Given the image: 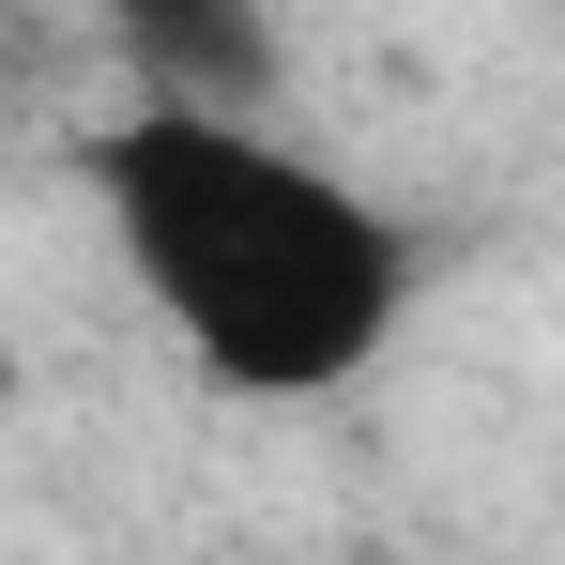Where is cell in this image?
I'll return each mask as SVG.
<instances>
[{"label":"cell","instance_id":"1","mask_svg":"<svg viewBox=\"0 0 565 565\" xmlns=\"http://www.w3.org/2000/svg\"><path fill=\"white\" fill-rule=\"evenodd\" d=\"M93 199L138 260V290L169 306V337L245 397H321L397 337V290H413L397 214L352 199L337 169H306L260 122L138 93L93 138Z\"/></svg>","mask_w":565,"mask_h":565},{"label":"cell","instance_id":"2","mask_svg":"<svg viewBox=\"0 0 565 565\" xmlns=\"http://www.w3.org/2000/svg\"><path fill=\"white\" fill-rule=\"evenodd\" d=\"M122 46L153 62V107H214V122H245V107L276 93V31H260V15H184V0H138V15H122Z\"/></svg>","mask_w":565,"mask_h":565}]
</instances>
